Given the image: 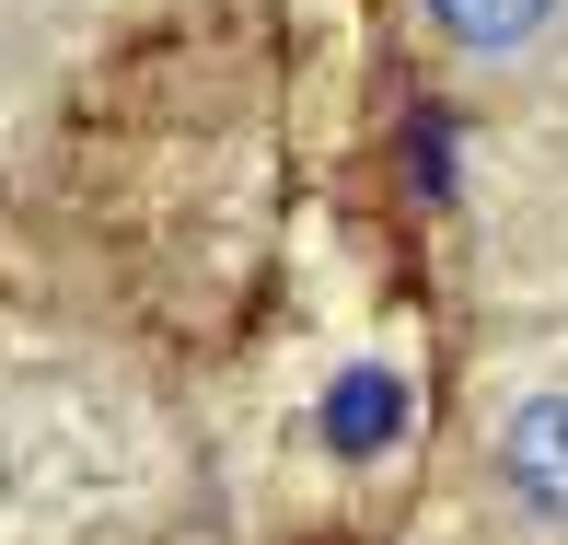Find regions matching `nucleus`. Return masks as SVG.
Here are the masks:
<instances>
[{"instance_id": "1", "label": "nucleus", "mask_w": 568, "mask_h": 545, "mask_svg": "<svg viewBox=\"0 0 568 545\" xmlns=\"http://www.w3.org/2000/svg\"><path fill=\"white\" fill-rule=\"evenodd\" d=\"M487 476H499V499L523 511V523L568 534V383H546V395H523V406L499 418Z\"/></svg>"}, {"instance_id": "2", "label": "nucleus", "mask_w": 568, "mask_h": 545, "mask_svg": "<svg viewBox=\"0 0 568 545\" xmlns=\"http://www.w3.org/2000/svg\"><path fill=\"white\" fill-rule=\"evenodd\" d=\"M568 0H429V36L464 47V59H534L557 36Z\"/></svg>"}]
</instances>
